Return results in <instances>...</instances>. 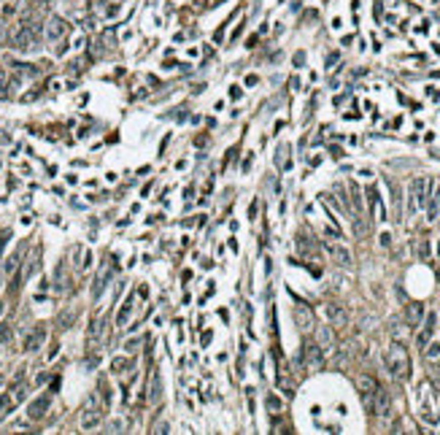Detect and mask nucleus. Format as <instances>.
<instances>
[{
  "label": "nucleus",
  "mask_w": 440,
  "mask_h": 435,
  "mask_svg": "<svg viewBox=\"0 0 440 435\" xmlns=\"http://www.w3.org/2000/svg\"><path fill=\"white\" fill-rule=\"evenodd\" d=\"M324 317L327 322H332V325H343L349 317H346V308H343L340 303H327L324 305Z\"/></svg>",
  "instance_id": "obj_10"
},
{
  "label": "nucleus",
  "mask_w": 440,
  "mask_h": 435,
  "mask_svg": "<svg viewBox=\"0 0 440 435\" xmlns=\"http://www.w3.org/2000/svg\"><path fill=\"white\" fill-rule=\"evenodd\" d=\"M421 319H424V305L419 300H411L405 305V322H408V327H416L421 325Z\"/></svg>",
  "instance_id": "obj_6"
},
{
  "label": "nucleus",
  "mask_w": 440,
  "mask_h": 435,
  "mask_svg": "<svg viewBox=\"0 0 440 435\" xmlns=\"http://www.w3.org/2000/svg\"><path fill=\"white\" fill-rule=\"evenodd\" d=\"M8 241H11V230H0V254H3Z\"/></svg>",
  "instance_id": "obj_24"
},
{
  "label": "nucleus",
  "mask_w": 440,
  "mask_h": 435,
  "mask_svg": "<svg viewBox=\"0 0 440 435\" xmlns=\"http://www.w3.org/2000/svg\"><path fill=\"white\" fill-rule=\"evenodd\" d=\"M373 414H381V416L389 414V392L384 387H378L375 395H373Z\"/></svg>",
  "instance_id": "obj_11"
},
{
  "label": "nucleus",
  "mask_w": 440,
  "mask_h": 435,
  "mask_svg": "<svg viewBox=\"0 0 440 435\" xmlns=\"http://www.w3.org/2000/svg\"><path fill=\"white\" fill-rule=\"evenodd\" d=\"M295 322H297V327L300 330H310V327H313V314H310V308H308V305H303V303H297L295 305Z\"/></svg>",
  "instance_id": "obj_9"
},
{
  "label": "nucleus",
  "mask_w": 440,
  "mask_h": 435,
  "mask_svg": "<svg viewBox=\"0 0 440 435\" xmlns=\"http://www.w3.org/2000/svg\"><path fill=\"white\" fill-rule=\"evenodd\" d=\"M3 408H8V397H0V414H3Z\"/></svg>",
  "instance_id": "obj_27"
},
{
  "label": "nucleus",
  "mask_w": 440,
  "mask_h": 435,
  "mask_svg": "<svg viewBox=\"0 0 440 435\" xmlns=\"http://www.w3.org/2000/svg\"><path fill=\"white\" fill-rule=\"evenodd\" d=\"M44 338H46V330L44 327H38V330H33L27 340H24V352H36V349L44 344Z\"/></svg>",
  "instance_id": "obj_14"
},
{
  "label": "nucleus",
  "mask_w": 440,
  "mask_h": 435,
  "mask_svg": "<svg viewBox=\"0 0 440 435\" xmlns=\"http://www.w3.org/2000/svg\"><path fill=\"white\" fill-rule=\"evenodd\" d=\"M357 387H359V395H362V400H365L367 411L373 414V395H375V389H378V381L373 376H359Z\"/></svg>",
  "instance_id": "obj_2"
},
{
  "label": "nucleus",
  "mask_w": 440,
  "mask_h": 435,
  "mask_svg": "<svg viewBox=\"0 0 440 435\" xmlns=\"http://www.w3.org/2000/svg\"><path fill=\"white\" fill-rule=\"evenodd\" d=\"M421 322H424V330L416 335V344H419V349H424L429 344V338H432L435 327H437V317H435V314H427V319H421Z\"/></svg>",
  "instance_id": "obj_7"
},
{
  "label": "nucleus",
  "mask_w": 440,
  "mask_h": 435,
  "mask_svg": "<svg viewBox=\"0 0 440 435\" xmlns=\"http://www.w3.org/2000/svg\"><path fill=\"white\" fill-rule=\"evenodd\" d=\"M305 365H308V368H322V365H324L322 346L313 344V340H308V344H305Z\"/></svg>",
  "instance_id": "obj_5"
},
{
  "label": "nucleus",
  "mask_w": 440,
  "mask_h": 435,
  "mask_svg": "<svg viewBox=\"0 0 440 435\" xmlns=\"http://www.w3.org/2000/svg\"><path fill=\"white\" fill-rule=\"evenodd\" d=\"M330 254L338 265H346V268L351 265V254H349V249H343V246H330Z\"/></svg>",
  "instance_id": "obj_16"
},
{
  "label": "nucleus",
  "mask_w": 440,
  "mask_h": 435,
  "mask_svg": "<svg viewBox=\"0 0 440 435\" xmlns=\"http://www.w3.org/2000/svg\"><path fill=\"white\" fill-rule=\"evenodd\" d=\"M386 370H389L397 381H405L411 376V357L400 340H394L389 346V352H386Z\"/></svg>",
  "instance_id": "obj_1"
},
{
  "label": "nucleus",
  "mask_w": 440,
  "mask_h": 435,
  "mask_svg": "<svg viewBox=\"0 0 440 435\" xmlns=\"http://www.w3.org/2000/svg\"><path fill=\"white\" fill-rule=\"evenodd\" d=\"M421 352H424L427 357H440V344H427Z\"/></svg>",
  "instance_id": "obj_22"
},
{
  "label": "nucleus",
  "mask_w": 440,
  "mask_h": 435,
  "mask_svg": "<svg viewBox=\"0 0 440 435\" xmlns=\"http://www.w3.org/2000/svg\"><path fill=\"white\" fill-rule=\"evenodd\" d=\"M297 249L303 252V254H316V246L310 243V238H308L305 233H300V235H297Z\"/></svg>",
  "instance_id": "obj_17"
},
{
  "label": "nucleus",
  "mask_w": 440,
  "mask_h": 435,
  "mask_svg": "<svg viewBox=\"0 0 440 435\" xmlns=\"http://www.w3.org/2000/svg\"><path fill=\"white\" fill-rule=\"evenodd\" d=\"M100 395H103V403L111 406V389H108V384H106V381H100Z\"/></svg>",
  "instance_id": "obj_23"
},
{
  "label": "nucleus",
  "mask_w": 440,
  "mask_h": 435,
  "mask_svg": "<svg viewBox=\"0 0 440 435\" xmlns=\"http://www.w3.org/2000/svg\"><path fill=\"white\" fill-rule=\"evenodd\" d=\"M49 406H51V395H41L38 400H33V403H30L27 416H30V419H44Z\"/></svg>",
  "instance_id": "obj_8"
},
{
  "label": "nucleus",
  "mask_w": 440,
  "mask_h": 435,
  "mask_svg": "<svg viewBox=\"0 0 440 435\" xmlns=\"http://www.w3.org/2000/svg\"><path fill=\"white\" fill-rule=\"evenodd\" d=\"M437 254H440V243H437Z\"/></svg>",
  "instance_id": "obj_28"
},
{
  "label": "nucleus",
  "mask_w": 440,
  "mask_h": 435,
  "mask_svg": "<svg viewBox=\"0 0 440 435\" xmlns=\"http://www.w3.org/2000/svg\"><path fill=\"white\" fill-rule=\"evenodd\" d=\"M0 311H3V303H0Z\"/></svg>",
  "instance_id": "obj_29"
},
{
  "label": "nucleus",
  "mask_w": 440,
  "mask_h": 435,
  "mask_svg": "<svg viewBox=\"0 0 440 435\" xmlns=\"http://www.w3.org/2000/svg\"><path fill=\"white\" fill-rule=\"evenodd\" d=\"M427 187H429L427 178H416V181L411 184V203H408V211H411V214L421 206V203H424V198H427L424 190H427Z\"/></svg>",
  "instance_id": "obj_3"
},
{
  "label": "nucleus",
  "mask_w": 440,
  "mask_h": 435,
  "mask_svg": "<svg viewBox=\"0 0 440 435\" xmlns=\"http://www.w3.org/2000/svg\"><path fill=\"white\" fill-rule=\"evenodd\" d=\"M138 349H141V340H138V338H130V340H127V344H124V352H138Z\"/></svg>",
  "instance_id": "obj_25"
},
{
  "label": "nucleus",
  "mask_w": 440,
  "mask_h": 435,
  "mask_svg": "<svg viewBox=\"0 0 440 435\" xmlns=\"http://www.w3.org/2000/svg\"><path fill=\"white\" fill-rule=\"evenodd\" d=\"M68 36V22L59 19V16H51L46 24V41H59Z\"/></svg>",
  "instance_id": "obj_4"
},
{
  "label": "nucleus",
  "mask_w": 440,
  "mask_h": 435,
  "mask_svg": "<svg viewBox=\"0 0 440 435\" xmlns=\"http://www.w3.org/2000/svg\"><path fill=\"white\" fill-rule=\"evenodd\" d=\"M419 257H421V260H427V257H429V243H427V238L419 243Z\"/></svg>",
  "instance_id": "obj_26"
},
{
  "label": "nucleus",
  "mask_w": 440,
  "mask_h": 435,
  "mask_svg": "<svg viewBox=\"0 0 440 435\" xmlns=\"http://www.w3.org/2000/svg\"><path fill=\"white\" fill-rule=\"evenodd\" d=\"M265 406H267V411H270V414H278L281 411V400L275 397V395H267L265 397Z\"/></svg>",
  "instance_id": "obj_20"
},
{
  "label": "nucleus",
  "mask_w": 440,
  "mask_h": 435,
  "mask_svg": "<svg viewBox=\"0 0 440 435\" xmlns=\"http://www.w3.org/2000/svg\"><path fill=\"white\" fill-rule=\"evenodd\" d=\"M19 262H22V252L11 254V257H8V262H6V268H3V273H6V276H11V273L19 268Z\"/></svg>",
  "instance_id": "obj_19"
},
{
  "label": "nucleus",
  "mask_w": 440,
  "mask_h": 435,
  "mask_svg": "<svg viewBox=\"0 0 440 435\" xmlns=\"http://www.w3.org/2000/svg\"><path fill=\"white\" fill-rule=\"evenodd\" d=\"M319 346H332V340H335V332L332 327H319Z\"/></svg>",
  "instance_id": "obj_18"
},
{
  "label": "nucleus",
  "mask_w": 440,
  "mask_h": 435,
  "mask_svg": "<svg viewBox=\"0 0 440 435\" xmlns=\"http://www.w3.org/2000/svg\"><path fill=\"white\" fill-rule=\"evenodd\" d=\"M133 311H135V297H127L124 305H122V308H119V314H116V325H119V327H124L127 322H130Z\"/></svg>",
  "instance_id": "obj_12"
},
{
  "label": "nucleus",
  "mask_w": 440,
  "mask_h": 435,
  "mask_svg": "<svg viewBox=\"0 0 440 435\" xmlns=\"http://www.w3.org/2000/svg\"><path fill=\"white\" fill-rule=\"evenodd\" d=\"M162 397V384H160V373L151 370V379H149V400L151 403H160Z\"/></svg>",
  "instance_id": "obj_15"
},
{
  "label": "nucleus",
  "mask_w": 440,
  "mask_h": 435,
  "mask_svg": "<svg viewBox=\"0 0 440 435\" xmlns=\"http://www.w3.org/2000/svg\"><path fill=\"white\" fill-rule=\"evenodd\" d=\"M100 424V408H87L81 416V430H95Z\"/></svg>",
  "instance_id": "obj_13"
},
{
  "label": "nucleus",
  "mask_w": 440,
  "mask_h": 435,
  "mask_svg": "<svg viewBox=\"0 0 440 435\" xmlns=\"http://www.w3.org/2000/svg\"><path fill=\"white\" fill-rule=\"evenodd\" d=\"M127 368H130V365H127V360H124V357H116V360H114V365H111V370H114V373H124Z\"/></svg>",
  "instance_id": "obj_21"
}]
</instances>
